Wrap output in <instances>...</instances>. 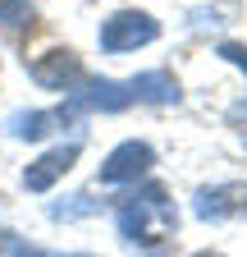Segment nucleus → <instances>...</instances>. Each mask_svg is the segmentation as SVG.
<instances>
[{
    "label": "nucleus",
    "instance_id": "f257e3e1",
    "mask_svg": "<svg viewBox=\"0 0 247 257\" xmlns=\"http://www.w3.org/2000/svg\"><path fill=\"white\" fill-rule=\"evenodd\" d=\"M119 234L128 239L133 248L142 243L151 257L160 252V243L174 234V225H178V216H174V202H170V193L160 188V184H146V188H138L133 198H119Z\"/></svg>",
    "mask_w": 247,
    "mask_h": 257
},
{
    "label": "nucleus",
    "instance_id": "f03ea898",
    "mask_svg": "<svg viewBox=\"0 0 247 257\" xmlns=\"http://www.w3.org/2000/svg\"><path fill=\"white\" fill-rule=\"evenodd\" d=\"M156 37H160V23L151 19V14H142V10H124V14H114V19H106V28H101V51H110V55H119V51H138V46L156 42Z\"/></svg>",
    "mask_w": 247,
    "mask_h": 257
},
{
    "label": "nucleus",
    "instance_id": "7ed1b4c3",
    "mask_svg": "<svg viewBox=\"0 0 247 257\" xmlns=\"http://www.w3.org/2000/svg\"><path fill=\"white\" fill-rule=\"evenodd\" d=\"M151 161H156V152L146 143H119L101 166V184H133L151 170Z\"/></svg>",
    "mask_w": 247,
    "mask_h": 257
},
{
    "label": "nucleus",
    "instance_id": "20e7f679",
    "mask_svg": "<svg viewBox=\"0 0 247 257\" xmlns=\"http://www.w3.org/2000/svg\"><path fill=\"white\" fill-rule=\"evenodd\" d=\"M138 96H133V83H110V78H92L82 83V92H74V101L69 110H124V106H133Z\"/></svg>",
    "mask_w": 247,
    "mask_h": 257
},
{
    "label": "nucleus",
    "instance_id": "39448f33",
    "mask_svg": "<svg viewBox=\"0 0 247 257\" xmlns=\"http://www.w3.org/2000/svg\"><path fill=\"white\" fill-rule=\"evenodd\" d=\"M78 152H82L78 143H60V147H50L46 156H37L32 166L23 170V188H28V193H46V188H50V184L64 175L74 161H78Z\"/></svg>",
    "mask_w": 247,
    "mask_h": 257
},
{
    "label": "nucleus",
    "instance_id": "423d86ee",
    "mask_svg": "<svg viewBox=\"0 0 247 257\" xmlns=\"http://www.w3.org/2000/svg\"><path fill=\"white\" fill-rule=\"evenodd\" d=\"M32 78H37L42 87H50V92H74V87L82 83V64H78L74 51H46V55L32 64Z\"/></svg>",
    "mask_w": 247,
    "mask_h": 257
},
{
    "label": "nucleus",
    "instance_id": "0eeeda50",
    "mask_svg": "<svg viewBox=\"0 0 247 257\" xmlns=\"http://www.w3.org/2000/svg\"><path fill=\"white\" fill-rule=\"evenodd\" d=\"M202 220H220V216H234V211H247V184H224V188H202L197 193V207H192Z\"/></svg>",
    "mask_w": 247,
    "mask_h": 257
},
{
    "label": "nucleus",
    "instance_id": "6e6552de",
    "mask_svg": "<svg viewBox=\"0 0 247 257\" xmlns=\"http://www.w3.org/2000/svg\"><path fill=\"white\" fill-rule=\"evenodd\" d=\"M74 119V110L64 106V110H18V115H10V134L14 138H46L55 124H69Z\"/></svg>",
    "mask_w": 247,
    "mask_h": 257
},
{
    "label": "nucleus",
    "instance_id": "1a4fd4ad",
    "mask_svg": "<svg viewBox=\"0 0 247 257\" xmlns=\"http://www.w3.org/2000/svg\"><path fill=\"white\" fill-rule=\"evenodd\" d=\"M133 83V96L138 101H151V106H174L178 101V83L170 78V74H138V78H128Z\"/></svg>",
    "mask_w": 247,
    "mask_h": 257
},
{
    "label": "nucleus",
    "instance_id": "9d476101",
    "mask_svg": "<svg viewBox=\"0 0 247 257\" xmlns=\"http://www.w3.org/2000/svg\"><path fill=\"white\" fill-rule=\"evenodd\" d=\"M0 23L5 28H28L32 23V5L28 0H0Z\"/></svg>",
    "mask_w": 247,
    "mask_h": 257
},
{
    "label": "nucleus",
    "instance_id": "9b49d317",
    "mask_svg": "<svg viewBox=\"0 0 247 257\" xmlns=\"http://www.w3.org/2000/svg\"><path fill=\"white\" fill-rule=\"evenodd\" d=\"M92 211H96V207H92L87 198H69V207H64V202L50 207V216H55V220H74V216H92Z\"/></svg>",
    "mask_w": 247,
    "mask_h": 257
},
{
    "label": "nucleus",
    "instance_id": "f8f14e48",
    "mask_svg": "<svg viewBox=\"0 0 247 257\" xmlns=\"http://www.w3.org/2000/svg\"><path fill=\"white\" fill-rule=\"evenodd\" d=\"M220 55H224L229 64H238V69H247V46H238V42H224V46H220Z\"/></svg>",
    "mask_w": 247,
    "mask_h": 257
},
{
    "label": "nucleus",
    "instance_id": "ddd939ff",
    "mask_svg": "<svg viewBox=\"0 0 247 257\" xmlns=\"http://www.w3.org/2000/svg\"><path fill=\"white\" fill-rule=\"evenodd\" d=\"M14 257H60V252H42V248H23L18 239H14V248H10Z\"/></svg>",
    "mask_w": 247,
    "mask_h": 257
},
{
    "label": "nucleus",
    "instance_id": "4468645a",
    "mask_svg": "<svg viewBox=\"0 0 247 257\" xmlns=\"http://www.w3.org/2000/svg\"><path fill=\"white\" fill-rule=\"evenodd\" d=\"M0 248H14V234L10 230H0Z\"/></svg>",
    "mask_w": 247,
    "mask_h": 257
},
{
    "label": "nucleus",
    "instance_id": "2eb2a0df",
    "mask_svg": "<svg viewBox=\"0 0 247 257\" xmlns=\"http://www.w3.org/2000/svg\"><path fill=\"white\" fill-rule=\"evenodd\" d=\"M197 257H220V252H197Z\"/></svg>",
    "mask_w": 247,
    "mask_h": 257
}]
</instances>
